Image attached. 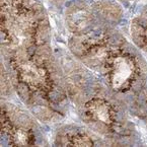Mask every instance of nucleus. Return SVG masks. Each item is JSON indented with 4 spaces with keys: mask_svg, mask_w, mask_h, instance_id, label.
<instances>
[{
    "mask_svg": "<svg viewBox=\"0 0 147 147\" xmlns=\"http://www.w3.org/2000/svg\"><path fill=\"white\" fill-rule=\"evenodd\" d=\"M131 74V67L124 59H119L114 72V84L116 87L120 86Z\"/></svg>",
    "mask_w": 147,
    "mask_h": 147,
    "instance_id": "f257e3e1",
    "label": "nucleus"
},
{
    "mask_svg": "<svg viewBox=\"0 0 147 147\" xmlns=\"http://www.w3.org/2000/svg\"><path fill=\"white\" fill-rule=\"evenodd\" d=\"M95 115L98 117V119L102 120V121H106L107 117H108V115H107V109L105 107H102V108L97 107L96 110H95Z\"/></svg>",
    "mask_w": 147,
    "mask_h": 147,
    "instance_id": "f03ea898",
    "label": "nucleus"
}]
</instances>
